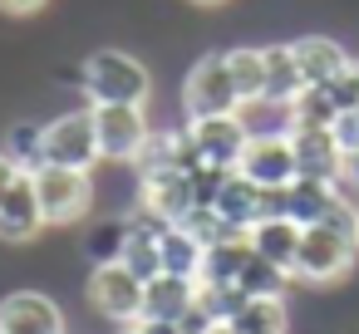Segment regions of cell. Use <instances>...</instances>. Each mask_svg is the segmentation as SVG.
<instances>
[{"label":"cell","mask_w":359,"mask_h":334,"mask_svg":"<svg viewBox=\"0 0 359 334\" xmlns=\"http://www.w3.org/2000/svg\"><path fill=\"white\" fill-rule=\"evenodd\" d=\"M79 84L89 94V109H99V104L148 109V99H153V74L128 50H94L89 64H84V74H79Z\"/></svg>","instance_id":"cell-1"},{"label":"cell","mask_w":359,"mask_h":334,"mask_svg":"<svg viewBox=\"0 0 359 334\" xmlns=\"http://www.w3.org/2000/svg\"><path fill=\"white\" fill-rule=\"evenodd\" d=\"M354 260H359V241H349V236H339L334 226L320 221V226H305L300 231V251H295L290 280L325 290V285H339L354 270Z\"/></svg>","instance_id":"cell-2"},{"label":"cell","mask_w":359,"mask_h":334,"mask_svg":"<svg viewBox=\"0 0 359 334\" xmlns=\"http://www.w3.org/2000/svg\"><path fill=\"white\" fill-rule=\"evenodd\" d=\"M143 285H148V280H138L123 260H104V265L89 270L84 300H89V309H94L104 324L128 329V324L143 319Z\"/></svg>","instance_id":"cell-3"},{"label":"cell","mask_w":359,"mask_h":334,"mask_svg":"<svg viewBox=\"0 0 359 334\" xmlns=\"http://www.w3.org/2000/svg\"><path fill=\"white\" fill-rule=\"evenodd\" d=\"M35 197L45 211V226H74L94 211V172L79 167H35Z\"/></svg>","instance_id":"cell-4"},{"label":"cell","mask_w":359,"mask_h":334,"mask_svg":"<svg viewBox=\"0 0 359 334\" xmlns=\"http://www.w3.org/2000/svg\"><path fill=\"white\" fill-rule=\"evenodd\" d=\"M182 113L187 118H217V113H241V94L231 84V69H226V50H212L202 55L187 79H182Z\"/></svg>","instance_id":"cell-5"},{"label":"cell","mask_w":359,"mask_h":334,"mask_svg":"<svg viewBox=\"0 0 359 334\" xmlns=\"http://www.w3.org/2000/svg\"><path fill=\"white\" fill-rule=\"evenodd\" d=\"M40 153H45V167L94 172L104 162L99 158V138H94V113L89 109H74V113H60V118L40 123Z\"/></svg>","instance_id":"cell-6"},{"label":"cell","mask_w":359,"mask_h":334,"mask_svg":"<svg viewBox=\"0 0 359 334\" xmlns=\"http://www.w3.org/2000/svg\"><path fill=\"white\" fill-rule=\"evenodd\" d=\"M94 113V138H99V158L104 162H118V167H133L153 138V123H148V109H128V104H99L89 109Z\"/></svg>","instance_id":"cell-7"},{"label":"cell","mask_w":359,"mask_h":334,"mask_svg":"<svg viewBox=\"0 0 359 334\" xmlns=\"http://www.w3.org/2000/svg\"><path fill=\"white\" fill-rule=\"evenodd\" d=\"M187 133H192V148L202 158V167H226L236 172L246 143H251V128L241 113H217V118H187Z\"/></svg>","instance_id":"cell-8"},{"label":"cell","mask_w":359,"mask_h":334,"mask_svg":"<svg viewBox=\"0 0 359 334\" xmlns=\"http://www.w3.org/2000/svg\"><path fill=\"white\" fill-rule=\"evenodd\" d=\"M236 172L246 182H256L261 192H280L295 182V153H290V133H251Z\"/></svg>","instance_id":"cell-9"},{"label":"cell","mask_w":359,"mask_h":334,"mask_svg":"<svg viewBox=\"0 0 359 334\" xmlns=\"http://www.w3.org/2000/svg\"><path fill=\"white\" fill-rule=\"evenodd\" d=\"M192 207H197V197H192V172H177V167L138 172V211H148V216L177 226Z\"/></svg>","instance_id":"cell-10"},{"label":"cell","mask_w":359,"mask_h":334,"mask_svg":"<svg viewBox=\"0 0 359 334\" xmlns=\"http://www.w3.org/2000/svg\"><path fill=\"white\" fill-rule=\"evenodd\" d=\"M65 309L45 290H11L0 300V334H65Z\"/></svg>","instance_id":"cell-11"},{"label":"cell","mask_w":359,"mask_h":334,"mask_svg":"<svg viewBox=\"0 0 359 334\" xmlns=\"http://www.w3.org/2000/svg\"><path fill=\"white\" fill-rule=\"evenodd\" d=\"M290 153H295V177L344 182V148L334 128H290Z\"/></svg>","instance_id":"cell-12"},{"label":"cell","mask_w":359,"mask_h":334,"mask_svg":"<svg viewBox=\"0 0 359 334\" xmlns=\"http://www.w3.org/2000/svg\"><path fill=\"white\" fill-rule=\"evenodd\" d=\"M40 231H50V226H45L40 197H35V177L20 172L15 187L6 192V202H0V241L6 246H30V241H40Z\"/></svg>","instance_id":"cell-13"},{"label":"cell","mask_w":359,"mask_h":334,"mask_svg":"<svg viewBox=\"0 0 359 334\" xmlns=\"http://www.w3.org/2000/svg\"><path fill=\"white\" fill-rule=\"evenodd\" d=\"M339 202V182H315V177H295L285 192H280V211L295 221V226H320Z\"/></svg>","instance_id":"cell-14"},{"label":"cell","mask_w":359,"mask_h":334,"mask_svg":"<svg viewBox=\"0 0 359 334\" xmlns=\"http://www.w3.org/2000/svg\"><path fill=\"white\" fill-rule=\"evenodd\" d=\"M197 305V280H182V275H153L143 285V319H168V324H182Z\"/></svg>","instance_id":"cell-15"},{"label":"cell","mask_w":359,"mask_h":334,"mask_svg":"<svg viewBox=\"0 0 359 334\" xmlns=\"http://www.w3.org/2000/svg\"><path fill=\"white\" fill-rule=\"evenodd\" d=\"M290 55H295V64H300V74H305V84H330L354 55L339 45V40H330V35H300V40H290Z\"/></svg>","instance_id":"cell-16"},{"label":"cell","mask_w":359,"mask_h":334,"mask_svg":"<svg viewBox=\"0 0 359 334\" xmlns=\"http://www.w3.org/2000/svg\"><path fill=\"white\" fill-rule=\"evenodd\" d=\"M300 231H305V226H295L290 216H261V221L246 231V241H251V251H256L261 260H271V265H280V270L290 275L295 251H300Z\"/></svg>","instance_id":"cell-17"},{"label":"cell","mask_w":359,"mask_h":334,"mask_svg":"<svg viewBox=\"0 0 359 334\" xmlns=\"http://www.w3.org/2000/svg\"><path fill=\"white\" fill-rule=\"evenodd\" d=\"M261 55H266V99H261V104H276V109L290 113L295 94L310 89V84H305V74H300V64H295L290 45H261Z\"/></svg>","instance_id":"cell-18"},{"label":"cell","mask_w":359,"mask_h":334,"mask_svg":"<svg viewBox=\"0 0 359 334\" xmlns=\"http://www.w3.org/2000/svg\"><path fill=\"white\" fill-rule=\"evenodd\" d=\"M231 334H290V305L285 295H261V300H246L231 324Z\"/></svg>","instance_id":"cell-19"},{"label":"cell","mask_w":359,"mask_h":334,"mask_svg":"<svg viewBox=\"0 0 359 334\" xmlns=\"http://www.w3.org/2000/svg\"><path fill=\"white\" fill-rule=\"evenodd\" d=\"M226 69H231V84L241 94V109L266 99V55H261V45H231L226 50Z\"/></svg>","instance_id":"cell-20"},{"label":"cell","mask_w":359,"mask_h":334,"mask_svg":"<svg viewBox=\"0 0 359 334\" xmlns=\"http://www.w3.org/2000/svg\"><path fill=\"white\" fill-rule=\"evenodd\" d=\"M246 260H251V241H246V236H226V241L207 246L197 280H202V285H236L241 270H246Z\"/></svg>","instance_id":"cell-21"},{"label":"cell","mask_w":359,"mask_h":334,"mask_svg":"<svg viewBox=\"0 0 359 334\" xmlns=\"http://www.w3.org/2000/svg\"><path fill=\"white\" fill-rule=\"evenodd\" d=\"M158 256H163V275H182V280H197V275H202V256H207V246H202L197 236H187L182 226H163Z\"/></svg>","instance_id":"cell-22"},{"label":"cell","mask_w":359,"mask_h":334,"mask_svg":"<svg viewBox=\"0 0 359 334\" xmlns=\"http://www.w3.org/2000/svg\"><path fill=\"white\" fill-rule=\"evenodd\" d=\"M295 280L280 270V265H271V260H261L256 251H251V260H246V270H241V280H236V290L246 295V300H261V295H285Z\"/></svg>","instance_id":"cell-23"},{"label":"cell","mask_w":359,"mask_h":334,"mask_svg":"<svg viewBox=\"0 0 359 334\" xmlns=\"http://www.w3.org/2000/svg\"><path fill=\"white\" fill-rule=\"evenodd\" d=\"M334 118H339V109L330 104V94L325 89H300L295 94V104H290V128H334Z\"/></svg>","instance_id":"cell-24"},{"label":"cell","mask_w":359,"mask_h":334,"mask_svg":"<svg viewBox=\"0 0 359 334\" xmlns=\"http://www.w3.org/2000/svg\"><path fill=\"white\" fill-rule=\"evenodd\" d=\"M0 153H6V158H11L20 172H35V167H45V153H40V123H15Z\"/></svg>","instance_id":"cell-25"},{"label":"cell","mask_w":359,"mask_h":334,"mask_svg":"<svg viewBox=\"0 0 359 334\" xmlns=\"http://www.w3.org/2000/svg\"><path fill=\"white\" fill-rule=\"evenodd\" d=\"M246 305V295L236 285H202L197 280V309L212 319V324H231V314Z\"/></svg>","instance_id":"cell-26"},{"label":"cell","mask_w":359,"mask_h":334,"mask_svg":"<svg viewBox=\"0 0 359 334\" xmlns=\"http://www.w3.org/2000/svg\"><path fill=\"white\" fill-rule=\"evenodd\" d=\"M325 94H330V104L339 109V113H359V60H349L330 84H320Z\"/></svg>","instance_id":"cell-27"},{"label":"cell","mask_w":359,"mask_h":334,"mask_svg":"<svg viewBox=\"0 0 359 334\" xmlns=\"http://www.w3.org/2000/svg\"><path fill=\"white\" fill-rule=\"evenodd\" d=\"M89 251H94V265H104V260H118V251H123V221H104V226L94 231Z\"/></svg>","instance_id":"cell-28"},{"label":"cell","mask_w":359,"mask_h":334,"mask_svg":"<svg viewBox=\"0 0 359 334\" xmlns=\"http://www.w3.org/2000/svg\"><path fill=\"white\" fill-rule=\"evenodd\" d=\"M334 138H339L344 158L359 153V113H339V118H334Z\"/></svg>","instance_id":"cell-29"},{"label":"cell","mask_w":359,"mask_h":334,"mask_svg":"<svg viewBox=\"0 0 359 334\" xmlns=\"http://www.w3.org/2000/svg\"><path fill=\"white\" fill-rule=\"evenodd\" d=\"M45 6H50V0H0V11H6V15H35Z\"/></svg>","instance_id":"cell-30"},{"label":"cell","mask_w":359,"mask_h":334,"mask_svg":"<svg viewBox=\"0 0 359 334\" xmlns=\"http://www.w3.org/2000/svg\"><path fill=\"white\" fill-rule=\"evenodd\" d=\"M133 334H182L177 324H168V319H138V324H128Z\"/></svg>","instance_id":"cell-31"},{"label":"cell","mask_w":359,"mask_h":334,"mask_svg":"<svg viewBox=\"0 0 359 334\" xmlns=\"http://www.w3.org/2000/svg\"><path fill=\"white\" fill-rule=\"evenodd\" d=\"M15 177H20V167H15V162H11L6 153H0V202H6V192L15 187Z\"/></svg>","instance_id":"cell-32"},{"label":"cell","mask_w":359,"mask_h":334,"mask_svg":"<svg viewBox=\"0 0 359 334\" xmlns=\"http://www.w3.org/2000/svg\"><path fill=\"white\" fill-rule=\"evenodd\" d=\"M344 187L359 197V153H349V158H344Z\"/></svg>","instance_id":"cell-33"},{"label":"cell","mask_w":359,"mask_h":334,"mask_svg":"<svg viewBox=\"0 0 359 334\" xmlns=\"http://www.w3.org/2000/svg\"><path fill=\"white\" fill-rule=\"evenodd\" d=\"M187 6H197V11H217V6H226V0H187Z\"/></svg>","instance_id":"cell-34"},{"label":"cell","mask_w":359,"mask_h":334,"mask_svg":"<svg viewBox=\"0 0 359 334\" xmlns=\"http://www.w3.org/2000/svg\"><path fill=\"white\" fill-rule=\"evenodd\" d=\"M114 334H133V329H114Z\"/></svg>","instance_id":"cell-35"},{"label":"cell","mask_w":359,"mask_h":334,"mask_svg":"<svg viewBox=\"0 0 359 334\" xmlns=\"http://www.w3.org/2000/svg\"><path fill=\"white\" fill-rule=\"evenodd\" d=\"M344 334H359V329H344Z\"/></svg>","instance_id":"cell-36"}]
</instances>
